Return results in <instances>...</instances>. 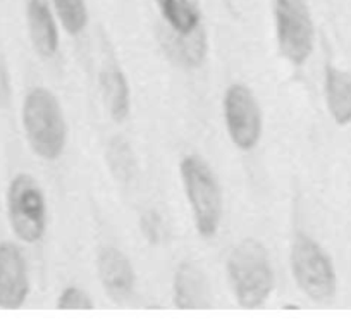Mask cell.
Wrapping results in <instances>:
<instances>
[{"label":"cell","mask_w":351,"mask_h":327,"mask_svg":"<svg viewBox=\"0 0 351 327\" xmlns=\"http://www.w3.org/2000/svg\"><path fill=\"white\" fill-rule=\"evenodd\" d=\"M228 279L243 308H260L274 289V271L267 250L256 239H243L228 257Z\"/></svg>","instance_id":"6da1fadb"},{"label":"cell","mask_w":351,"mask_h":327,"mask_svg":"<svg viewBox=\"0 0 351 327\" xmlns=\"http://www.w3.org/2000/svg\"><path fill=\"white\" fill-rule=\"evenodd\" d=\"M23 128L32 150L43 160H57L66 148L67 128L62 107L50 90H29L23 102Z\"/></svg>","instance_id":"7a4b0ae2"},{"label":"cell","mask_w":351,"mask_h":327,"mask_svg":"<svg viewBox=\"0 0 351 327\" xmlns=\"http://www.w3.org/2000/svg\"><path fill=\"white\" fill-rule=\"evenodd\" d=\"M180 174L198 234L212 238L217 234L222 217L221 188L214 171L198 155H186L180 164Z\"/></svg>","instance_id":"3957f363"},{"label":"cell","mask_w":351,"mask_h":327,"mask_svg":"<svg viewBox=\"0 0 351 327\" xmlns=\"http://www.w3.org/2000/svg\"><path fill=\"white\" fill-rule=\"evenodd\" d=\"M8 217L12 232L23 243H38L47 231V202L38 181L29 174H16L5 193Z\"/></svg>","instance_id":"277c9868"},{"label":"cell","mask_w":351,"mask_h":327,"mask_svg":"<svg viewBox=\"0 0 351 327\" xmlns=\"http://www.w3.org/2000/svg\"><path fill=\"white\" fill-rule=\"evenodd\" d=\"M291 272L298 288L315 303L332 302L337 291L334 264L319 243L298 234L291 247Z\"/></svg>","instance_id":"5b68a950"},{"label":"cell","mask_w":351,"mask_h":327,"mask_svg":"<svg viewBox=\"0 0 351 327\" xmlns=\"http://www.w3.org/2000/svg\"><path fill=\"white\" fill-rule=\"evenodd\" d=\"M276 35L282 57L303 66L313 52L315 26L306 0H276Z\"/></svg>","instance_id":"8992f818"},{"label":"cell","mask_w":351,"mask_h":327,"mask_svg":"<svg viewBox=\"0 0 351 327\" xmlns=\"http://www.w3.org/2000/svg\"><path fill=\"white\" fill-rule=\"evenodd\" d=\"M224 121L234 147L248 152L262 136V110L252 90L241 83L228 86L224 93Z\"/></svg>","instance_id":"52a82bcc"},{"label":"cell","mask_w":351,"mask_h":327,"mask_svg":"<svg viewBox=\"0 0 351 327\" xmlns=\"http://www.w3.org/2000/svg\"><path fill=\"white\" fill-rule=\"evenodd\" d=\"M29 295L25 255L12 241L0 243V308H21Z\"/></svg>","instance_id":"ba28073f"},{"label":"cell","mask_w":351,"mask_h":327,"mask_svg":"<svg viewBox=\"0 0 351 327\" xmlns=\"http://www.w3.org/2000/svg\"><path fill=\"white\" fill-rule=\"evenodd\" d=\"M99 267V278L102 282V288L114 302L121 303L130 298L134 288L133 265L130 258L117 248H104L97 261Z\"/></svg>","instance_id":"9c48e42d"},{"label":"cell","mask_w":351,"mask_h":327,"mask_svg":"<svg viewBox=\"0 0 351 327\" xmlns=\"http://www.w3.org/2000/svg\"><path fill=\"white\" fill-rule=\"evenodd\" d=\"M172 300L178 308H208L212 306L210 284L205 272L193 262L178 267L172 282Z\"/></svg>","instance_id":"30bf717a"},{"label":"cell","mask_w":351,"mask_h":327,"mask_svg":"<svg viewBox=\"0 0 351 327\" xmlns=\"http://www.w3.org/2000/svg\"><path fill=\"white\" fill-rule=\"evenodd\" d=\"M26 21L33 47L42 57H53L59 50V32L49 0H26Z\"/></svg>","instance_id":"8fae6325"},{"label":"cell","mask_w":351,"mask_h":327,"mask_svg":"<svg viewBox=\"0 0 351 327\" xmlns=\"http://www.w3.org/2000/svg\"><path fill=\"white\" fill-rule=\"evenodd\" d=\"M326 104L337 126L351 124V74L339 67H326Z\"/></svg>","instance_id":"7c38bea8"},{"label":"cell","mask_w":351,"mask_h":327,"mask_svg":"<svg viewBox=\"0 0 351 327\" xmlns=\"http://www.w3.org/2000/svg\"><path fill=\"white\" fill-rule=\"evenodd\" d=\"M169 28L180 36H191L200 29L202 11L195 0H155Z\"/></svg>","instance_id":"4fadbf2b"},{"label":"cell","mask_w":351,"mask_h":327,"mask_svg":"<svg viewBox=\"0 0 351 327\" xmlns=\"http://www.w3.org/2000/svg\"><path fill=\"white\" fill-rule=\"evenodd\" d=\"M100 85L110 117L116 123H123L131 112V90L124 73L119 67H110L100 76Z\"/></svg>","instance_id":"5bb4252c"},{"label":"cell","mask_w":351,"mask_h":327,"mask_svg":"<svg viewBox=\"0 0 351 327\" xmlns=\"http://www.w3.org/2000/svg\"><path fill=\"white\" fill-rule=\"evenodd\" d=\"M57 16L69 35H80L88 25L86 0H52Z\"/></svg>","instance_id":"9a60e30c"},{"label":"cell","mask_w":351,"mask_h":327,"mask_svg":"<svg viewBox=\"0 0 351 327\" xmlns=\"http://www.w3.org/2000/svg\"><path fill=\"white\" fill-rule=\"evenodd\" d=\"M93 306L95 303L88 296V293L76 286H69L64 289L57 300V308L60 310H92Z\"/></svg>","instance_id":"2e32d148"}]
</instances>
